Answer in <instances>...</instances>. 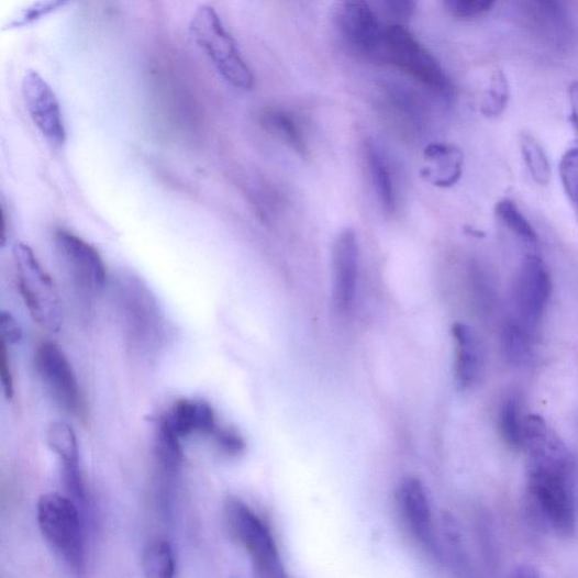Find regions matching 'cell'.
<instances>
[{
	"mask_svg": "<svg viewBox=\"0 0 578 578\" xmlns=\"http://www.w3.org/2000/svg\"><path fill=\"white\" fill-rule=\"evenodd\" d=\"M525 498L526 510L535 523L562 536L574 533V465L529 463Z\"/></svg>",
	"mask_w": 578,
	"mask_h": 578,
	"instance_id": "cell-1",
	"label": "cell"
},
{
	"mask_svg": "<svg viewBox=\"0 0 578 578\" xmlns=\"http://www.w3.org/2000/svg\"><path fill=\"white\" fill-rule=\"evenodd\" d=\"M189 30L196 45L232 87L243 91L254 88V73L242 58L235 40L224 27L215 9L209 5L199 8Z\"/></svg>",
	"mask_w": 578,
	"mask_h": 578,
	"instance_id": "cell-2",
	"label": "cell"
},
{
	"mask_svg": "<svg viewBox=\"0 0 578 578\" xmlns=\"http://www.w3.org/2000/svg\"><path fill=\"white\" fill-rule=\"evenodd\" d=\"M41 532L57 556L75 571L86 565L85 535L76 503L59 492H47L36 508Z\"/></svg>",
	"mask_w": 578,
	"mask_h": 578,
	"instance_id": "cell-3",
	"label": "cell"
},
{
	"mask_svg": "<svg viewBox=\"0 0 578 578\" xmlns=\"http://www.w3.org/2000/svg\"><path fill=\"white\" fill-rule=\"evenodd\" d=\"M379 60L389 63L416 79L435 95L448 99L452 82L432 54L401 24L384 30Z\"/></svg>",
	"mask_w": 578,
	"mask_h": 578,
	"instance_id": "cell-4",
	"label": "cell"
},
{
	"mask_svg": "<svg viewBox=\"0 0 578 578\" xmlns=\"http://www.w3.org/2000/svg\"><path fill=\"white\" fill-rule=\"evenodd\" d=\"M21 296L31 318L47 332L56 334L63 325V303L52 276L26 244L14 249Z\"/></svg>",
	"mask_w": 578,
	"mask_h": 578,
	"instance_id": "cell-5",
	"label": "cell"
},
{
	"mask_svg": "<svg viewBox=\"0 0 578 578\" xmlns=\"http://www.w3.org/2000/svg\"><path fill=\"white\" fill-rule=\"evenodd\" d=\"M225 520L233 540L251 556L256 575L263 578L286 576L273 532L247 504L231 499L225 505Z\"/></svg>",
	"mask_w": 578,
	"mask_h": 578,
	"instance_id": "cell-6",
	"label": "cell"
},
{
	"mask_svg": "<svg viewBox=\"0 0 578 578\" xmlns=\"http://www.w3.org/2000/svg\"><path fill=\"white\" fill-rule=\"evenodd\" d=\"M60 266L76 294L87 303L101 296L108 286L105 265L93 245L68 231L55 235Z\"/></svg>",
	"mask_w": 578,
	"mask_h": 578,
	"instance_id": "cell-7",
	"label": "cell"
},
{
	"mask_svg": "<svg viewBox=\"0 0 578 578\" xmlns=\"http://www.w3.org/2000/svg\"><path fill=\"white\" fill-rule=\"evenodd\" d=\"M396 503L412 538L431 556L442 558L429 493L422 480L414 476L401 479L396 490Z\"/></svg>",
	"mask_w": 578,
	"mask_h": 578,
	"instance_id": "cell-8",
	"label": "cell"
},
{
	"mask_svg": "<svg viewBox=\"0 0 578 578\" xmlns=\"http://www.w3.org/2000/svg\"><path fill=\"white\" fill-rule=\"evenodd\" d=\"M334 23L343 43L351 51L378 58L384 30L366 0H337Z\"/></svg>",
	"mask_w": 578,
	"mask_h": 578,
	"instance_id": "cell-9",
	"label": "cell"
},
{
	"mask_svg": "<svg viewBox=\"0 0 578 578\" xmlns=\"http://www.w3.org/2000/svg\"><path fill=\"white\" fill-rule=\"evenodd\" d=\"M552 292L553 280L547 265L540 257H525L515 280L514 303L520 322L531 332L541 324Z\"/></svg>",
	"mask_w": 578,
	"mask_h": 578,
	"instance_id": "cell-10",
	"label": "cell"
},
{
	"mask_svg": "<svg viewBox=\"0 0 578 578\" xmlns=\"http://www.w3.org/2000/svg\"><path fill=\"white\" fill-rule=\"evenodd\" d=\"M34 365L41 380L46 385L56 402L69 414L82 415V398L74 370L62 351L53 343L41 344L34 357Z\"/></svg>",
	"mask_w": 578,
	"mask_h": 578,
	"instance_id": "cell-11",
	"label": "cell"
},
{
	"mask_svg": "<svg viewBox=\"0 0 578 578\" xmlns=\"http://www.w3.org/2000/svg\"><path fill=\"white\" fill-rule=\"evenodd\" d=\"M22 95L34 122L44 138L60 148L66 142V130L58 99L47 80L34 70H27L22 79Z\"/></svg>",
	"mask_w": 578,
	"mask_h": 578,
	"instance_id": "cell-12",
	"label": "cell"
},
{
	"mask_svg": "<svg viewBox=\"0 0 578 578\" xmlns=\"http://www.w3.org/2000/svg\"><path fill=\"white\" fill-rule=\"evenodd\" d=\"M359 247L354 230H344L333 249V302L341 314L352 312L358 284Z\"/></svg>",
	"mask_w": 578,
	"mask_h": 578,
	"instance_id": "cell-13",
	"label": "cell"
},
{
	"mask_svg": "<svg viewBox=\"0 0 578 578\" xmlns=\"http://www.w3.org/2000/svg\"><path fill=\"white\" fill-rule=\"evenodd\" d=\"M454 343V375L462 390L473 388L480 379L483 355L480 341L474 329L458 322L452 327Z\"/></svg>",
	"mask_w": 578,
	"mask_h": 578,
	"instance_id": "cell-14",
	"label": "cell"
},
{
	"mask_svg": "<svg viewBox=\"0 0 578 578\" xmlns=\"http://www.w3.org/2000/svg\"><path fill=\"white\" fill-rule=\"evenodd\" d=\"M162 422L167 424L179 437L192 433L213 435L218 430L213 408L202 400L184 399L178 401Z\"/></svg>",
	"mask_w": 578,
	"mask_h": 578,
	"instance_id": "cell-15",
	"label": "cell"
},
{
	"mask_svg": "<svg viewBox=\"0 0 578 578\" xmlns=\"http://www.w3.org/2000/svg\"><path fill=\"white\" fill-rule=\"evenodd\" d=\"M364 157L384 212L393 214L397 205L396 189L386 157L371 142H365Z\"/></svg>",
	"mask_w": 578,
	"mask_h": 578,
	"instance_id": "cell-16",
	"label": "cell"
},
{
	"mask_svg": "<svg viewBox=\"0 0 578 578\" xmlns=\"http://www.w3.org/2000/svg\"><path fill=\"white\" fill-rule=\"evenodd\" d=\"M426 157L433 160L434 165L423 171V175L435 186L452 187L462 178L464 154L459 148L432 145L426 149Z\"/></svg>",
	"mask_w": 578,
	"mask_h": 578,
	"instance_id": "cell-17",
	"label": "cell"
},
{
	"mask_svg": "<svg viewBox=\"0 0 578 578\" xmlns=\"http://www.w3.org/2000/svg\"><path fill=\"white\" fill-rule=\"evenodd\" d=\"M47 442L63 464V478L81 477L79 467V447L74 430L64 422H54L47 430Z\"/></svg>",
	"mask_w": 578,
	"mask_h": 578,
	"instance_id": "cell-18",
	"label": "cell"
},
{
	"mask_svg": "<svg viewBox=\"0 0 578 578\" xmlns=\"http://www.w3.org/2000/svg\"><path fill=\"white\" fill-rule=\"evenodd\" d=\"M260 125L267 133L291 147L300 156L305 157L309 155L307 141L298 123L285 111L277 109L265 110L260 114Z\"/></svg>",
	"mask_w": 578,
	"mask_h": 578,
	"instance_id": "cell-19",
	"label": "cell"
},
{
	"mask_svg": "<svg viewBox=\"0 0 578 578\" xmlns=\"http://www.w3.org/2000/svg\"><path fill=\"white\" fill-rule=\"evenodd\" d=\"M502 348L510 364L518 367L527 365L533 355L531 330L521 322H509L503 330Z\"/></svg>",
	"mask_w": 578,
	"mask_h": 578,
	"instance_id": "cell-20",
	"label": "cell"
},
{
	"mask_svg": "<svg viewBox=\"0 0 578 578\" xmlns=\"http://www.w3.org/2000/svg\"><path fill=\"white\" fill-rule=\"evenodd\" d=\"M443 534L447 549V556L454 569L462 575H469L471 560L465 541L463 527L458 520L451 514L443 518Z\"/></svg>",
	"mask_w": 578,
	"mask_h": 578,
	"instance_id": "cell-21",
	"label": "cell"
},
{
	"mask_svg": "<svg viewBox=\"0 0 578 578\" xmlns=\"http://www.w3.org/2000/svg\"><path fill=\"white\" fill-rule=\"evenodd\" d=\"M142 567L148 578L174 577L177 565L171 545L162 540L151 543L143 553Z\"/></svg>",
	"mask_w": 578,
	"mask_h": 578,
	"instance_id": "cell-22",
	"label": "cell"
},
{
	"mask_svg": "<svg viewBox=\"0 0 578 578\" xmlns=\"http://www.w3.org/2000/svg\"><path fill=\"white\" fill-rule=\"evenodd\" d=\"M520 145L532 179L541 186H547L551 181L552 169L548 156L542 144L532 135L523 133L520 138Z\"/></svg>",
	"mask_w": 578,
	"mask_h": 578,
	"instance_id": "cell-23",
	"label": "cell"
},
{
	"mask_svg": "<svg viewBox=\"0 0 578 578\" xmlns=\"http://www.w3.org/2000/svg\"><path fill=\"white\" fill-rule=\"evenodd\" d=\"M511 98L509 79L503 70H494L480 104L481 113L487 118H499L507 110Z\"/></svg>",
	"mask_w": 578,
	"mask_h": 578,
	"instance_id": "cell-24",
	"label": "cell"
},
{
	"mask_svg": "<svg viewBox=\"0 0 578 578\" xmlns=\"http://www.w3.org/2000/svg\"><path fill=\"white\" fill-rule=\"evenodd\" d=\"M494 215L499 221L522 242L529 245H534L538 242L533 226L519 210L516 203L511 199H503L497 203L494 208Z\"/></svg>",
	"mask_w": 578,
	"mask_h": 578,
	"instance_id": "cell-25",
	"label": "cell"
},
{
	"mask_svg": "<svg viewBox=\"0 0 578 578\" xmlns=\"http://www.w3.org/2000/svg\"><path fill=\"white\" fill-rule=\"evenodd\" d=\"M500 430L505 443L512 448H524L525 420L521 416L519 400H505L500 412Z\"/></svg>",
	"mask_w": 578,
	"mask_h": 578,
	"instance_id": "cell-26",
	"label": "cell"
},
{
	"mask_svg": "<svg viewBox=\"0 0 578 578\" xmlns=\"http://www.w3.org/2000/svg\"><path fill=\"white\" fill-rule=\"evenodd\" d=\"M179 437L167 424L160 422L157 431V456L159 463L170 473L177 471L182 462Z\"/></svg>",
	"mask_w": 578,
	"mask_h": 578,
	"instance_id": "cell-27",
	"label": "cell"
},
{
	"mask_svg": "<svg viewBox=\"0 0 578 578\" xmlns=\"http://www.w3.org/2000/svg\"><path fill=\"white\" fill-rule=\"evenodd\" d=\"M73 0H37L22 10L9 24V29H22L57 12Z\"/></svg>",
	"mask_w": 578,
	"mask_h": 578,
	"instance_id": "cell-28",
	"label": "cell"
},
{
	"mask_svg": "<svg viewBox=\"0 0 578 578\" xmlns=\"http://www.w3.org/2000/svg\"><path fill=\"white\" fill-rule=\"evenodd\" d=\"M443 3L454 19L470 21L490 12L497 0H443Z\"/></svg>",
	"mask_w": 578,
	"mask_h": 578,
	"instance_id": "cell-29",
	"label": "cell"
},
{
	"mask_svg": "<svg viewBox=\"0 0 578 578\" xmlns=\"http://www.w3.org/2000/svg\"><path fill=\"white\" fill-rule=\"evenodd\" d=\"M559 173L564 189L578 213V148L566 152L559 165Z\"/></svg>",
	"mask_w": 578,
	"mask_h": 578,
	"instance_id": "cell-30",
	"label": "cell"
},
{
	"mask_svg": "<svg viewBox=\"0 0 578 578\" xmlns=\"http://www.w3.org/2000/svg\"><path fill=\"white\" fill-rule=\"evenodd\" d=\"M215 442L220 448L230 454V456H237L245 449V442L242 436L232 429H220L213 434Z\"/></svg>",
	"mask_w": 578,
	"mask_h": 578,
	"instance_id": "cell-31",
	"label": "cell"
},
{
	"mask_svg": "<svg viewBox=\"0 0 578 578\" xmlns=\"http://www.w3.org/2000/svg\"><path fill=\"white\" fill-rule=\"evenodd\" d=\"M384 8L393 19L405 22L414 16L419 0H380Z\"/></svg>",
	"mask_w": 578,
	"mask_h": 578,
	"instance_id": "cell-32",
	"label": "cell"
},
{
	"mask_svg": "<svg viewBox=\"0 0 578 578\" xmlns=\"http://www.w3.org/2000/svg\"><path fill=\"white\" fill-rule=\"evenodd\" d=\"M0 335L5 345H16L23 338V330L16 319L8 311L0 314Z\"/></svg>",
	"mask_w": 578,
	"mask_h": 578,
	"instance_id": "cell-33",
	"label": "cell"
},
{
	"mask_svg": "<svg viewBox=\"0 0 578 578\" xmlns=\"http://www.w3.org/2000/svg\"><path fill=\"white\" fill-rule=\"evenodd\" d=\"M0 379H2L7 399L12 400L14 397V378L8 354V345L4 343L0 344Z\"/></svg>",
	"mask_w": 578,
	"mask_h": 578,
	"instance_id": "cell-34",
	"label": "cell"
},
{
	"mask_svg": "<svg viewBox=\"0 0 578 578\" xmlns=\"http://www.w3.org/2000/svg\"><path fill=\"white\" fill-rule=\"evenodd\" d=\"M568 99L570 104V120L578 136V81H574L569 86Z\"/></svg>",
	"mask_w": 578,
	"mask_h": 578,
	"instance_id": "cell-35",
	"label": "cell"
},
{
	"mask_svg": "<svg viewBox=\"0 0 578 578\" xmlns=\"http://www.w3.org/2000/svg\"><path fill=\"white\" fill-rule=\"evenodd\" d=\"M509 576L513 578H535L541 577L542 575L535 567L524 564L516 566L514 569H512Z\"/></svg>",
	"mask_w": 578,
	"mask_h": 578,
	"instance_id": "cell-36",
	"label": "cell"
}]
</instances>
